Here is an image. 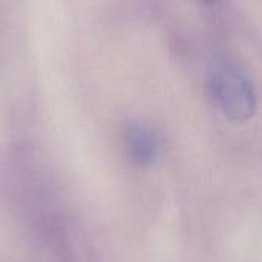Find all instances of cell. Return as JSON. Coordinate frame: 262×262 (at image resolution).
I'll use <instances>...</instances> for the list:
<instances>
[{
    "instance_id": "obj_2",
    "label": "cell",
    "mask_w": 262,
    "mask_h": 262,
    "mask_svg": "<svg viewBox=\"0 0 262 262\" xmlns=\"http://www.w3.org/2000/svg\"><path fill=\"white\" fill-rule=\"evenodd\" d=\"M126 146L130 157L141 164H150L160 155V140L147 127L130 124L126 129Z\"/></svg>"
},
{
    "instance_id": "obj_1",
    "label": "cell",
    "mask_w": 262,
    "mask_h": 262,
    "mask_svg": "<svg viewBox=\"0 0 262 262\" xmlns=\"http://www.w3.org/2000/svg\"><path fill=\"white\" fill-rule=\"evenodd\" d=\"M209 89L221 112L244 123L258 111V92L249 71L235 57L220 55L209 69Z\"/></svg>"
}]
</instances>
